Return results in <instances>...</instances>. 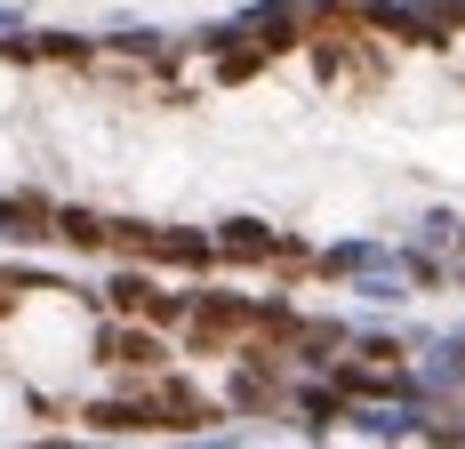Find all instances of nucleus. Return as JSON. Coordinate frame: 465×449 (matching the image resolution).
I'll return each instance as SVG.
<instances>
[{
    "instance_id": "423d86ee",
    "label": "nucleus",
    "mask_w": 465,
    "mask_h": 449,
    "mask_svg": "<svg viewBox=\"0 0 465 449\" xmlns=\"http://www.w3.org/2000/svg\"><path fill=\"white\" fill-rule=\"evenodd\" d=\"M56 233H64L73 249H96V241H104V224H96L89 209H64V217H56Z\"/></svg>"
},
{
    "instance_id": "f03ea898",
    "label": "nucleus",
    "mask_w": 465,
    "mask_h": 449,
    "mask_svg": "<svg viewBox=\"0 0 465 449\" xmlns=\"http://www.w3.org/2000/svg\"><path fill=\"white\" fill-rule=\"evenodd\" d=\"M249 321H257V305L249 297H193L185 305V345L193 354H217V345H232V337H249Z\"/></svg>"
},
{
    "instance_id": "1a4fd4ad",
    "label": "nucleus",
    "mask_w": 465,
    "mask_h": 449,
    "mask_svg": "<svg viewBox=\"0 0 465 449\" xmlns=\"http://www.w3.org/2000/svg\"><path fill=\"white\" fill-rule=\"evenodd\" d=\"M257 65H265V48H232V56H225V81H249Z\"/></svg>"
},
{
    "instance_id": "9d476101",
    "label": "nucleus",
    "mask_w": 465,
    "mask_h": 449,
    "mask_svg": "<svg viewBox=\"0 0 465 449\" xmlns=\"http://www.w3.org/2000/svg\"><path fill=\"white\" fill-rule=\"evenodd\" d=\"M16 297H25V281H16V273H0V314H8Z\"/></svg>"
},
{
    "instance_id": "6e6552de",
    "label": "nucleus",
    "mask_w": 465,
    "mask_h": 449,
    "mask_svg": "<svg viewBox=\"0 0 465 449\" xmlns=\"http://www.w3.org/2000/svg\"><path fill=\"white\" fill-rule=\"evenodd\" d=\"M297 354H305V361L337 354V329H329V321H322V329H297Z\"/></svg>"
},
{
    "instance_id": "f257e3e1",
    "label": "nucleus",
    "mask_w": 465,
    "mask_h": 449,
    "mask_svg": "<svg viewBox=\"0 0 465 449\" xmlns=\"http://www.w3.org/2000/svg\"><path fill=\"white\" fill-rule=\"evenodd\" d=\"M313 73L337 81V89H370L377 81V56L353 25H313Z\"/></svg>"
},
{
    "instance_id": "0eeeda50",
    "label": "nucleus",
    "mask_w": 465,
    "mask_h": 449,
    "mask_svg": "<svg viewBox=\"0 0 465 449\" xmlns=\"http://www.w3.org/2000/svg\"><path fill=\"white\" fill-rule=\"evenodd\" d=\"M89 425H104V434H129V425H137V409H129V402H96Z\"/></svg>"
},
{
    "instance_id": "39448f33",
    "label": "nucleus",
    "mask_w": 465,
    "mask_h": 449,
    "mask_svg": "<svg viewBox=\"0 0 465 449\" xmlns=\"http://www.w3.org/2000/svg\"><path fill=\"white\" fill-rule=\"evenodd\" d=\"M232 402H241V409H273V402H281L273 369H257V361H249V369H241V385H232Z\"/></svg>"
},
{
    "instance_id": "20e7f679",
    "label": "nucleus",
    "mask_w": 465,
    "mask_h": 449,
    "mask_svg": "<svg viewBox=\"0 0 465 449\" xmlns=\"http://www.w3.org/2000/svg\"><path fill=\"white\" fill-rule=\"evenodd\" d=\"M217 249H225V257H289V265H297V249H281V241H273V233H265L257 217H232Z\"/></svg>"
},
{
    "instance_id": "7ed1b4c3",
    "label": "nucleus",
    "mask_w": 465,
    "mask_h": 449,
    "mask_svg": "<svg viewBox=\"0 0 465 449\" xmlns=\"http://www.w3.org/2000/svg\"><path fill=\"white\" fill-rule=\"evenodd\" d=\"M96 354L113 361V369H129V377H161V345H153L144 329H104Z\"/></svg>"
}]
</instances>
